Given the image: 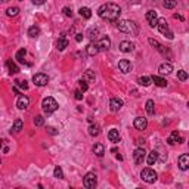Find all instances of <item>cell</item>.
Returning <instances> with one entry per match:
<instances>
[{"label":"cell","mask_w":189,"mask_h":189,"mask_svg":"<svg viewBox=\"0 0 189 189\" xmlns=\"http://www.w3.org/2000/svg\"><path fill=\"white\" fill-rule=\"evenodd\" d=\"M158 71H160V74L161 75H167V74H170V73L173 71V65H171L170 62H164V64L160 65Z\"/></svg>","instance_id":"16"},{"label":"cell","mask_w":189,"mask_h":189,"mask_svg":"<svg viewBox=\"0 0 189 189\" xmlns=\"http://www.w3.org/2000/svg\"><path fill=\"white\" fill-rule=\"evenodd\" d=\"M123 107V101L120 99V98H112L111 99V102H109V108H111V111L112 112H117V111H120Z\"/></svg>","instance_id":"11"},{"label":"cell","mask_w":189,"mask_h":189,"mask_svg":"<svg viewBox=\"0 0 189 189\" xmlns=\"http://www.w3.org/2000/svg\"><path fill=\"white\" fill-rule=\"evenodd\" d=\"M151 80H152V83H155L158 87H166V86H167V80H166V78H162V77H160V75H154V77H151Z\"/></svg>","instance_id":"21"},{"label":"cell","mask_w":189,"mask_h":189,"mask_svg":"<svg viewBox=\"0 0 189 189\" xmlns=\"http://www.w3.org/2000/svg\"><path fill=\"white\" fill-rule=\"evenodd\" d=\"M118 68H120V71L121 73H130L132 71V64H130V61H127V59H121V61L118 62Z\"/></svg>","instance_id":"15"},{"label":"cell","mask_w":189,"mask_h":189,"mask_svg":"<svg viewBox=\"0 0 189 189\" xmlns=\"http://www.w3.org/2000/svg\"><path fill=\"white\" fill-rule=\"evenodd\" d=\"M25 56H27V50L25 49H19L16 55H15V59L19 62V64H24L25 62Z\"/></svg>","instance_id":"24"},{"label":"cell","mask_w":189,"mask_h":189,"mask_svg":"<svg viewBox=\"0 0 189 189\" xmlns=\"http://www.w3.org/2000/svg\"><path fill=\"white\" fill-rule=\"evenodd\" d=\"M86 52H87L89 56H96V55L99 53V47L96 43H90L87 47H86Z\"/></svg>","instance_id":"20"},{"label":"cell","mask_w":189,"mask_h":189,"mask_svg":"<svg viewBox=\"0 0 189 189\" xmlns=\"http://www.w3.org/2000/svg\"><path fill=\"white\" fill-rule=\"evenodd\" d=\"M167 143H169V145H176V143H183V137H180L177 132H173V133H171V135H170L169 137H167Z\"/></svg>","instance_id":"12"},{"label":"cell","mask_w":189,"mask_h":189,"mask_svg":"<svg viewBox=\"0 0 189 189\" xmlns=\"http://www.w3.org/2000/svg\"><path fill=\"white\" fill-rule=\"evenodd\" d=\"M177 78L180 81H186L188 80V73H186L185 69H179V71H177Z\"/></svg>","instance_id":"38"},{"label":"cell","mask_w":189,"mask_h":189,"mask_svg":"<svg viewBox=\"0 0 189 189\" xmlns=\"http://www.w3.org/2000/svg\"><path fill=\"white\" fill-rule=\"evenodd\" d=\"M83 37H84L83 34H77V36H75V40H77V41H78V43H80V41L83 40Z\"/></svg>","instance_id":"48"},{"label":"cell","mask_w":189,"mask_h":189,"mask_svg":"<svg viewBox=\"0 0 189 189\" xmlns=\"http://www.w3.org/2000/svg\"><path fill=\"white\" fill-rule=\"evenodd\" d=\"M143 142H145V141H143V139H139V141L136 142V143H137V145H139V146H141V145H143Z\"/></svg>","instance_id":"50"},{"label":"cell","mask_w":189,"mask_h":189,"mask_svg":"<svg viewBox=\"0 0 189 189\" xmlns=\"http://www.w3.org/2000/svg\"><path fill=\"white\" fill-rule=\"evenodd\" d=\"M83 185L86 186L87 189H93L96 185H98V176L94 173H87L83 179Z\"/></svg>","instance_id":"6"},{"label":"cell","mask_w":189,"mask_h":189,"mask_svg":"<svg viewBox=\"0 0 189 189\" xmlns=\"http://www.w3.org/2000/svg\"><path fill=\"white\" fill-rule=\"evenodd\" d=\"M145 16H146V21H148L149 27L155 28L157 27V22H158V15H157L155 10H148Z\"/></svg>","instance_id":"9"},{"label":"cell","mask_w":189,"mask_h":189,"mask_svg":"<svg viewBox=\"0 0 189 189\" xmlns=\"http://www.w3.org/2000/svg\"><path fill=\"white\" fill-rule=\"evenodd\" d=\"M14 92L16 94H19V90H18V87H16V86H14Z\"/></svg>","instance_id":"51"},{"label":"cell","mask_w":189,"mask_h":189,"mask_svg":"<svg viewBox=\"0 0 189 189\" xmlns=\"http://www.w3.org/2000/svg\"><path fill=\"white\" fill-rule=\"evenodd\" d=\"M15 86H16V87L24 89V90H27V89H28V84H27V81H25V80H24V81L16 80V81H15Z\"/></svg>","instance_id":"41"},{"label":"cell","mask_w":189,"mask_h":189,"mask_svg":"<svg viewBox=\"0 0 189 189\" xmlns=\"http://www.w3.org/2000/svg\"><path fill=\"white\" fill-rule=\"evenodd\" d=\"M145 109H146V114L148 115H154V112H155V103H154L152 99H148V101H146Z\"/></svg>","instance_id":"22"},{"label":"cell","mask_w":189,"mask_h":189,"mask_svg":"<svg viewBox=\"0 0 189 189\" xmlns=\"http://www.w3.org/2000/svg\"><path fill=\"white\" fill-rule=\"evenodd\" d=\"M34 124H36L37 127H41V126L44 124V118H43L41 115H36V117H34Z\"/></svg>","instance_id":"39"},{"label":"cell","mask_w":189,"mask_h":189,"mask_svg":"<svg viewBox=\"0 0 189 189\" xmlns=\"http://www.w3.org/2000/svg\"><path fill=\"white\" fill-rule=\"evenodd\" d=\"M5 139H0V149H3V152H7L9 151V148L7 146H5Z\"/></svg>","instance_id":"45"},{"label":"cell","mask_w":189,"mask_h":189,"mask_svg":"<svg viewBox=\"0 0 189 189\" xmlns=\"http://www.w3.org/2000/svg\"><path fill=\"white\" fill-rule=\"evenodd\" d=\"M80 16H83L84 19H89L90 16H92V10L89 9V7H80Z\"/></svg>","instance_id":"34"},{"label":"cell","mask_w":189,"mask_h":189,"mask_svg":"<svg viewBox=\"0 0 189 189\" xmlns=\"http://www.w3.org/2000/svg\"><path fill=\"white\" fill-rule=\"evenodd\" d=\"M81 80H84L86 83H93L94 81V73L92 71V69H87L84 74H83V78Z\"/></svg>","instance_id":"27"},{"label":"cell","mask_w":189,"mask_h":189,"mask_svg":"<svg viewBox=\"0 0 189 189\" xmlns=\"http://www.w3.org/2000/svg\"><path fill=\"white\" fill-rule=\"evenodd\" d=\"M47 132H49V133H50V135H52V136L58 135V130H56V128H55V127H50V126L47 127Z\"/></svg>","instance_id":"46"},{"label":"cell","mask_w":189,"mask_h":189,"mask_svg":"<svg viewBox=\"0 0 189 189\" xmlns=\"http://www.w3.org/2000/svg\"><path fill=\"white\" fill-rule=\"evenodd\" d=\"M96 44H98V47H99V52H101V50H108L109 47H111V40H109L108 37H102Z\"/></svg>","instance_id":"14"},{"label":"cell","mask_w":189,"mask_h":189,"mask_svg":"<svg viewBox=\"0 0 189 189\" xmlns=\"http://www.w3.org/2000/svg\"><path fill=\"white\" fill-rule=\"evenodd\" d=\"M133 126H135L136 130H145V128L148 127V120L145 118V117H137L135 118V121H133Z\"/></svg>","instance_id":"10"},{"label":"cell","mask_w":189,"mask_h":189,"mask_svg":"<svg viewBox=\"0 0 189 189\" xmlns=\"http://www.w3.org/2000/svg\"><path fill=\"white\" fill-rule=\"evenodd\" d=\"M6 65H7V68H9V73H10V74H16V73H19V68H18V65H16L12 59H7Z\"/></svg>","instance_id":"25"},{"label":"cell","mask_w":189,"mask_h":189,"mask_svg":"<svg viewBox=\"0 0 189 189\" xmlns=\"http://www.w3.org/2000/svg\"><path fill=\"white\" fill-rule=\"evenodd\" d=\"M58 102L55 101L53 98H50V96H47V98H44L43 101H41V108H43V111L46 112V114H52V112H55L56 109H58Z\"/></svg>","instance_id":"3"},{"label":"cell","mask_w":189,"mask_h":189,"mask_svg":"<svg viewBox=\"0 0 189 189\" xmlns=\"http://www.w3.org/2000/svg\"><path fill=\"white\" fill-rule=\"evenodd\" d=\"M87 89H89V86H87V83H86V81L84 80L78 81V90H81V92L84 93V92H87Z\"/></svg>","instance_id":"40"},{"label":"cell","mask_w":189,"mask_h":189,"mask_svg":"<svg viewBox=\"0 0 189 189\" xmlns=\"http://www.w3.org/2000/svg\"><path fill=\"white\" fill-rule=\"evenodd\" d=\"M33 83L36 86H39V87H43V86H46L47 83H49V77L44 73H37L33 77Z\"/></svg>","instance_id":"7"},{"label":"cell","mask_w":189,"mask_h":189,"mask_svg":"<svg viewBox=\"0 0 189 189\" xmlns=\"http://www.w3.org/2000/svg\"><path fill=\"white\" fill-rule=\"evenodd\" d=\"M141 177H142V180H143V182H146V183H154V182H157V179H158L157 173L151 169V167L142 170Z\"/></svg>","instance_id":"5"},{"label":"cell","mask_w":189,"mask_h":189,"mask_svg":"<svg viewBox=\"0 0 189 189\" xmlns=\"http://www.w3.org/2000/svg\"><path fill=\"white\" fill-rule=\"evenodd\" d=\"M145 158H146V152H145V149L143 148H137L135 152H133V160H135L136 164L141 166L142 162L145 161Z\"/></svg>","instance_id":"8"},{"label":"cell","mask_w":189,"mask_h":189,"mask_svg":"<svg viewBox=\"0 0 189 189\" xmlns=\"http://www.w3.org/2000/svg\"><path fill=\"white\" fill-rule=\"evenodd\" d=\"M31 2H33L34 5H37V6H40V5H44V2H46V0H31Z\"/></svg>","instance_id":"47"},{"label":"cell","mask_w":189,"mask_h":189,"mask_svg":"<svg viewBox=\"0 0 189 189\" xmlns=\"http://www.w3.org/2000/svg\"><path fill=\"white\" fill-rule=\"evenodd\" d=\"M99 133H101V127H99L98 124H90V127H89V135L98 136Z\"/></svg>","instance_id":"31"},{"label":"cell","mask_w":189,"mask_h":189,"mask_svg":"<svg viewBox=\"0 0 189 189\" xmlns=\"http://www.w3.org/2000/svg\"><path fill=\"white\" fill-rule=\"evenodd\" d=\"M18 14H19V7H16V6L7 7L6 9V15L9 16V18H14V16H16Z\"/></svg>","instance_id":"32"},{"label":"cell","mask_w":189,"mask_h":189,"mask_svg":"<svg viewBox=\"0 0 189 189\" xmlns=\"http://www.w3.org/2000/svg\"><path fill=\"white\" fill-rule=\"evenodd\" d=\"M137 83H139L141 86H143V87H148L149 84L152 83V80H151V77L143 75V77H139V78H137Z\"/></svg>","instance_id":"29"},{"label":"cell","mask_w":189,"mask_h":189,"mask_svg":"<svg viewBox=\"0 0 189 189\" xmlns=\"http://www.w3.org/2000/svg\"><path fill=\"white\" fill-rule=\"evenodd\" d=\"M53 176L56 177V179H64V171H62V169L59 167V166H56L53 169Z\"/></svg>","instance_id":"37"},{"label":"cell","mask_w":189,"mask_h":189,"mask_svg":"<svg viewBox=\"0 0 189 189\" xmlns=\"http://www.w3.org/2000/svg\"><path fill=\"white\" fill-rule=\"evenodd\" d=\"M93 152L98 157H103V154H105V146H103L102 143H96L93 146Z\"/></svg>","instance_id":"28"},{"label":"cell","mask_w":189,"mask_h":189,"mask_svg":"<svg viewBox=\"0 0 189 189\" xmlns=\"http://www.w3.org/2000/svg\"><path fill=\"white\" fill-rule=\"evenodd\" d=\"M74 98L77 99V101H81V99H83V92H81V90H75V92H74Z\"/></svg>","instance_id":"44"},{"label":"cell","mask_w":189,"mask_h":189,"mask_svg":"<svg viewBox=\"0 0 189 189\" xmlns=\"http://www.w3.org/2000/svg\"><path fill=\"white\" fill-rule=\"evenodd\" d=\"M98 34H99V30L96 27H92V28H89V31L86 33V36H87L89 39H92V40H94L96 37H98Z\"/></svg>","instance_id":"33"},{"label":"cell","mask_w":189,"mask_h":189,"mask_svg":"<svg viewBox=\"0 0 189 189\" xmlns=\"http://www.w3.org/2000/svg\"><path fill=\"white\" fill-rule=\"evenodd\" d=\"M174 18H176V19H180V21H183V16H182V15H177V14H174Z\"/></svg>","instance_id":"49"},{"label":"cell","mask_w":189,"mask_h":189,"mask_svg":"<svg viewBox=\"0 0 189 189\" xmlns=\"http://www.w3.org/2000/svg\"><path fill=\"white\" fill-rule=\"evenodd\" d=\"M115 157H117V160H120V161H123V157H121V155H118V154H117Z\"/></svg>","instance_id":"52"},{"label":"cell","mask_w":189,"mask_h":189,"mask_svg":"<svg viewBox=\"0 0 189 189\" xmlns=\"http://www.w3.org/2000/svg\"><path fill=\"white\" fill-rule=\"evenodd\" d=\"M39 34H40V28L39 27L33 25V27L28 28V36H30V37H37Z\"/></svg>","instance_id":"35"},{"label":"cell","mask_w":189,"mask_h":189,"mask_svg":"<svg viewBox=\"0 0 189 189\" xmlns=\"http://www.w3.org/2000/svg\"><path fill=\"white\" fill-rule=\"evenodd\" d=\"M108 139H109V142H112V143H118L120 142V133H118V130L117 128H111L108 132Z\"/></svg>","instance_id":"17"},{"label":"cell","mask_w":189,"mask_h":189,"mask_svg":"<svg viewBox=\"0 0 189 189\" xmlns=\"http://www.w3.org/2000/svg\"><path fill=\"white\" fill-rule=\"evenodd\" d=\"M62 12H64V15H65V16H68V18H71V16H73V10H71L68 6L64 7V9H62Z\"/></svg>","instance_id":"43"},{"label":"cell","mask_w":189,"mask_h":189,"mask_svg":"<svg viewBox=\"0 0 189 189\" xmlns=\"http://www.w3.org/2000/svg\"><path fill=\"white\" fill-rule=\"evenodd\" d=\"M118 30L121 33H127V34H137V24H135L133 21H127V19H123V21H118L117 24Z\"/></svg>","instance_id":"2"},{"label":"cell","mask_w":189,"mask_h":189,"mask_svg":"<svg viewBox=\"0 0 189 189\" xmlns=\"http://www.w3.org/2000/svg\"><path fill=\"white\" fill-rule=\"evenodd\" d=\"M179 167H180V170H188L189 167V155L188 154H183V155L179 157Z\"/></svg>","instance_id":"18"},{"label":"cell","mask_w":189,"mask_h":189,"mask_svg":"<svg viewBox=\"0 0 189 189\" xmlns=\"http://www.w3.org/2000/svg\"><path fill=\"white\" fill-rule=\"evenodd\" d=\"M148 166H154L157 161H158V152L157 151H152V152H149L148 154Z\"/></svg>","instance_id":"26"},{"label":"cell","mask_w":189,"mask_h":189,"mask_svg":"<svg viewBox=\"0 0 189 189\" xmlns=\"http://www.w3.org/2000/svg\"><path fill=\"white\" fill-rule=\"evenodd\" d=\"M120 14H121V7L118 5H115V3H105L98 9V15L105 21H112L114 22V21L118 19Z\"/></svg>","instance_id":"1"},{"label":"cell","mask_w":189,"mask_h":189,"mask_svg":"<svg viewBox=\"0 0 189 189\" xmlns=\"http://www.w3.org/2000/svg\"><path fill=\"white\" fill-rule=\"evenodd\" d=\"M56 47H58V50H65L68 47V40L65 37H61V39L58 40V43H56Z\"/></svg>","instance_id":"30"},{"label":"cell","mask_w":189,"mask_h":189,"mask_svg":"<svg viewBox=\"0 0 189 189\" xmlns=\"http://www.w3.org/2000/svg\"><path fill=\"white\" fill-rule=\"evenodd\" d=\"M176 5H177V0H164L162 2V6L166 9H173V7H176Z\"/></svg>","instance_id":"36"},{"label":"cell","mask_w":189,"mask_h":189,"mask_svg":"<svg viewBox=\"0 0 189 189\" xmlns=\"http://www.w3.org/2000/svg\"><path fill=\"white\" fill-rule=\"evenodd\" d=\"M22 128H24V123H22V120H21V118H16V120L14 121V126H12V130H10V132L19 133Z\"/></svg>","instance_id":"23"},{"label":"cell","mask_w":189,"mask_h":189,"mask_svg":"<svg viewBox=\"0 0 189 189\" xmlns=\"http://www.w3.org/2000/svg\"><path fill=\"white\" fill-rule=\"evenodd\" d=\"M30 105V98L28 96H19L18 101H16V107L19 109H27Z\"/></svg>","instance_id":"13"},{"label":"cell","mask_w":189,"mask_h":189,"mask_svg":"<svg viewBox=\"0 0 189 189\" xmlns=\"http://www.w3.org/2000/svg\"><path fill=\"white\" fill-rule=\"evenodd\" d=\"M0 164H2V158H0Z\"/></svg>","instance_id":"53"},{"label":"cell","mask_w":189,"mask_h":189,"mask_svg":"<svg viewBox=\"0 0 189 189\" xmlns=\"http://www.w3.org/2000/svg\"><path fill=\"white\" fill-rule=\"evenodd\" d=\"M148 41H149V44H151L152 47H155L157 50H160V49H161V44H160V43L155 40V39H149Z\"/></svg>","instance_id":"42"},{"label":"cell","mask_w":189,"mask_h":189,"mask_svg":"<svg viewBox=\"0 0 189 189\" xmlns=\"http://www.w3.org/2000/svg\"><path fill=\"white\" fill-rule=\"evenodd\" d=\"M133 49H135V44H133V43H130V41H127V40H124V41H121V43H120V50H121V52H124V53L132 52Z\"/></svg>","instance_id":"19"},{"label":"cell","mask_w":189,"mask_h":189,"mask_svg":"<svg viewBox=\"0 0 189 189\" xmlns=\"http://www.w3.org/2000/svg\"><path fill=\"white\" fill-rule=\"evenodd\" d=\"M157 27H158V30H160V33L164 34L169 40H173V33L170 31L169 28V24H167V21L164 19V18H158V22H157Z\"/></svg>","instance_id":"4"}]
</instances>
